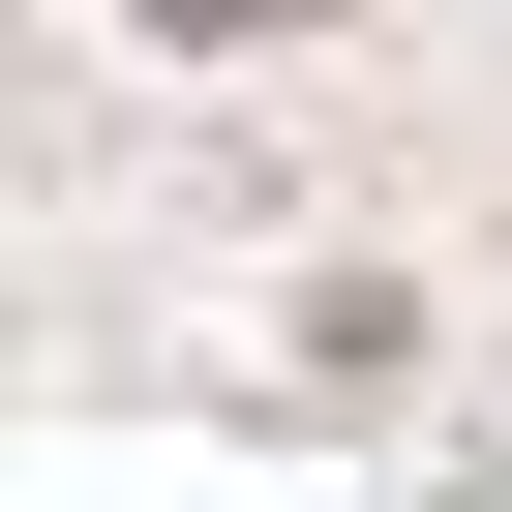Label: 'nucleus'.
Returning <instances> with one entry per match:
<instances>
[{"label":"nucleus","mask_w":512,"mask_h":512,"mask_svg":"<svg viewBox=\"0 0 512 512\" xmlns=\"http://www.w3.org/2000/svg\"><path fill=\"white\" fill-rule=\"evenodd\" d=\"M151 31H181V61H241V31H332V0H151Z\"/></svg>","instance_id":"obj_1"}]
</instances>
